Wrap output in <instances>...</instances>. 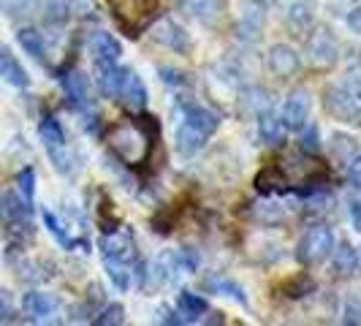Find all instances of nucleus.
Here are the masks:
<instances>
[{
    "mask_svg": "<svg viewBox=\"0 0 361 326\" xmlns=\"http://www.w3.org/2000/svg\"><path fill=\"white\" fill-rule=\"evenodd\" d=\"M90 54L95 60H106V63H117L120 60V54H123V47H120V41L117 38H111L109 33H95L90 38Z\"/></svg>",
    "mask_w": 361,
    "mask_h": 326,
    "instance_id": "obj_16",
    "label": "nucleus"
},
{
    "mask_svg": "<svg viewBox=\"0 0 361 326\" xmlns=\"http://www.w3.org/2000/svg\"><path fill=\"white\" fill-rule=\"evenodd\" d=\"M14 321V299L6 289H0V324Z\"/></svg>",
    "mask_w": 361,
    "mask_h": 326,
    "instance_id": "obj_36",
    "label": "nucleus"
},
{
    "mask_svg": "<svg viewBox=\"0 0 361 326\" xmlns=\"http://www.w3.org/2000/svg\"><path fill=\"white\" fill-rule=\"evenodd\" d=\"M280 171L286 174L288 182H310L315 174H324L321 163L312 158H302V155H290L288 161L280 166Z\"/></svg>",
    "mask_w": 361,
    "mask_h": 326,
    "instance_id": "obj_11",
    "label": "nucleus"
},
{
    "mask_svg": "<svg viewBox=\"0 0 361 326\" xmlns=\"http://www.w3.org/2000/svg\"><path fill=\"white\" fill-rule=\"evenodd\" d=\"M204 133L201 131H196L193 126H188V123H182L180 128H177V150H180V155H193V152H199L201 147H204Z\"/></svg>",
    "mask_w": 361,
    "mask_h": 326,
    "instance_id": "obj_21",
    "label": "nucleus"
},
{
    "mask_svg": "<svg viewBox=\"0 0 361 326\" xmlns=\"http://www.w3.org/2000/svg\"><path fill=\"white\" fill-rule=\"evenodd\" d=\"M331 250H334V236H331V231L326 226H312V229H307V234L302 236V242L296 248V258L310 267V264L326 261L331 255Z\"/></svg>",
    "mask_w": 361,
    "mask_h": 326,
    "instance_id": "obj_4",
    "label": "nucleus"
},
{
    "mask_svg": "<svg viewBox=\"0 0 361 326\" xmlns=\"http://www.w3.org/2000/svg\"><path fill=\"white\" fill-rule=\"evenodd\" d=\"M106 272H109V277H111V283H114L120 291L130 289V272H128V264L114 261V258H106Z\"/></svg>",
    "mask_w": 361,
    "mask_h": 326,
    "instance_id": "obj_28",
    "label": "nucleus"
},
{
    "mask_svg": "<svg viewBox=\"0 0 361 326\" xmlns=\"http://www.w3.org/2000/svg\"><path fill=\"white\" fill-rule=\"evenodd\" d=\"M305 136H302V150L305 152H315L321 147V133H318V126H305Z\"/></svg>",
    "mask_w": 361,
    "mask_h": 326,
    "instance_id": "obj_35",
    "label": "nucleus"
},
{
    "mask_svg": "<svg viewBox=\"0 0 361 326\" xmlns=\"http://www.w3.org/2000/svg\"><path fill=\"white\" fill-rule=\"evenodd\" d=\"M155 41L163 44V47H169V49H177V52H185V47H188V36L182 33L180 25H174L171 19H163L161 25L155 28Z\"/></svg>",
    "mask_w": 361,
    "mask_h": 326,
    "instance_id": "obj_17",
    "label": "nucleus"
},
{
    "mask_svg": "<svg viewBox=\"0 0 361 326\" xmlns=\"http://www.w3.org/2000/svg\"><path fill=\"white\" fill-rule=\"evenodd\" d=\"M17 188H19V193H22V199L27 201V204H33V191H36V174H33V169L19 171Z\"/></svg>",
    "mask_w": 361,
    "mask_h": 326,
    "instance_id": "obj_33",
    "label": "nucleus"
},
{
    "mask_svg": "<svg viewBox=\"0 0 361 326\" xmlns=\"http://www.w3.org/2000/svg\"><path fill=\"white\" fill-rule=\"evenodd\" d=\"M286 174L280 171V166H267L258 177H255V188L261 191V193H274V191H286Z\"/></svg>",
    "mask_w": 361,
    "mask_h": 326,
    "instance_id": "obj_22",
    "label": "nucleus"
},
{
    "mask_svg": "<svg viewBox=\"0 0 361 326\" xmlns=\"http://www.w3.org/2000/svg\"><path fill=\"white\" fill-rule=\"evenodd\" d=\"M155 133H158V126L152 123V117H145V123L123 120V123H114L106 131V145L111 147V152L123 163L139 166V163L147 161Z\"/></svg>",
    "mask_w": 361,
    "mask_h": 326,
    "instance_id": "obj_1",
    "label": "nucleus"
},
{
    "mask_svg": "<svg viewBox=\"0 0 361 326\" xmlns=\"http://www.w3.org/2000/svg\"><path fill=\"white\" fill-rule=\"evenodd\" d=\"M120 101L126 104L130 111H142L147 107V90L145 85H142V79L136 76L133 71H126L123 76V85H120Z\"/></svg>",
    "mask_w": 361,
    "mask_h": 326,
    "instance_id": "obj_12",
    "label": "nucleus"
},
{
    "mask_svg": "<svg viewBox=\"0 0 361 326\" xmlns=\"http://www.w3.org/2000/svg\"><path fill=\"white\" fill-rule=\"evenodd\" d=\"M38 131H41V142H44V147H47V152H49V158H52L54 169L66 174V171L71 169V155H68V150H66V139H63V131H60V126H57V120L47 117Z\"/></svg>",
    "mask_w": 361,
    "mask_h": 326,
    "instance_id": "obj_5",
    "label": "nucleus"
},
{
    "mask_svg": "<svg viewBox=\"0 0 361 326\" xmlns=\"http://www.w3.org/2000/svg\"><path fill=\"white\" fill-rule=\"evenodd\" d=\"M348 180L353 188H361V155H356L353 161L348 163Z\"/></svg>",
    "mask_w": 361,
    "mask_h": 326,
    "instance_id": "obj_37",
    "label": "nucleus"
},
{
    "mask_svg": "<svg viewBox=\"0 0 361 326\" xmlns=\"http://www.w3.org/2000/svg\"><path fill=\"white\" fill-rule=\"evenodd\" d=\"M185 123H188V126H193L196 131H201L204 136L215 133L217 126H220V120H217L215 111H209V109H204V107H188L185 109Z\"/></svg>",
    "mask_w": 361,
    "mask_h": 326,
    "instance_id": "obj_19",
    "label": "nucleus"
},
{
    "mask_svg": "<svg viewBox=\"0 0 361 326\" xmlns=\"http://www.w3.org/2000/svg\"><path fill=\"white\" fill-rule=\"evenodd\" d=\"M63 87H66L68 98L73 101V107H90V85H87V76L82 71H71L68 76H63Z\"/></svg>",
    "mask_w": 361,
    "mask_h": 326,
    "instance_id": "obj_15",
    "label": "nucleus"
},
{
    "mask_svg": "<svg viewBox=\"0 0 361 326\" xmlns=\"http://www.w3.org/2000/svg\"><path fill=\"white\" fill-rule=\"evenodd\" d=\"M180 8H182V14H188L190 19L215 25L217 19L223 17L226 3H223V0H180Z\"/></svg>",
    "mask_w": 361,
    "mask_h": 326,
    "instance_id": "obj_10",
    "label": "nucleus"
},
{
    "mask_svg": "<svg viewBox=\"0 0 361 326\" xmlns=\"http://www.w3.org/2000/svg\"><path fill=\"white\" fill-rule=\"evenodd\" d=\"M0 71L6 73V79H8L11 85H17V87H27V82H30L25 68H22L17 60L8 54V49H3V47H0Z\"/></svg>",
    "mask_w": 361,
    "mask_h": 326,
    "instance_id": "obj_24",
    "label": "nucleus"
},
{
    "mask_svg": "<svg viewBox=\"0 0 361 326\" xmlns=\"http://www.w3.org/2000/svg\"><path fill=\"white\" fill-rule=\"evenodd\" d=\"M19 44H22V49L30 54L33 60H47V44H44V36L33 30V28H25V30H19Z\"/></svg>",
    "mask_w": 361,
    "mask_h": 326,
    "instance_id": "obj_23",
    "label": "nucleus"
},
{
    "mask_svg": "<svg viewBox=\"0 0 361 326\" xmlns=\"http://www.w3.org/2000/svg\"><path fill=\"white\" fill-rule=\"evenodd\" d=\"M180 310L190 318V321H196V315H201V313H207V302L201 299V296H196V294H180Z\"/></svg>",
    "mask_w": 361,
    "mask_h": 326,
    "instance_id": "obj_29",
    "label": "nucleus"
},
{
    "mask_svg": "<svg viewBox=\"0 0 361 326\" xmlns=\"http://www.w3.org/2000/svg\"><path fill=\"white\" fill-rule=\"evenodd\" d=\"M161 73H163V82H169V85H182L185 82L174 68H161Z\"/></svg>",
    "mask_w": 361,
    "mask_h": 326,
    "instance_id": "obj_41",
    "label": "nucleus"
},
{
    "mask_svg": "<svg viewBox=\"0 0 361 326\" xmlns=\"http://www.w3.org/2000/svg\"><path fill=\"white\" fill-rule=\"evenodd\" d=\"M253 215L264 223H277V220H283V210L277 204H255Z\"/></svg>",
    "mask_w": 361,
    "mask_h": 326,
    "instance_id": "obj_34",
    "label": "nucleus"
},
{
    "mask_svg": "<svg viewBox=\"0 0 361 326\" xmlns=\"http://www.w3.org/2000/svg\"><path fill=\"white\" fill-rule=\"evenodd\" d=\"M22 308H25V315H27L30 321H44L47 315H52L54 310H57V299H54L52 294L30 291V294H25Z\"/></svg>",
    "mask_w": 361,
    "mask_h": 326,
    "instance_id": "obj_13",
    "label": "nucleus"
},
{
    "mask_svg": "<svg viewBox=\"0 0 361 326\" xmlns=\"http://www.w3.org/2000/svg\"><path fill=\"white\" fill-rule=\"evenodd\" d=\"M204 286L212 291H220V294H226V296H234L239 305H247V296H245V291L236 286L234 280H226V277H207L204 280Z\"/></svg>",
    "mask_w": 361,
    "mask_h": 326,
    "instance_id": "obj_27",
    "label": "nucleus"
},
{
    "mask_svg": "<svg viewBox=\"0 0 361 326\" xmlns=\"http://www.w3.org/2000/svg\"><path fill=\"white\" fill-rule=\"evenodd\" d=\"M348 25H350L353 33H361V8H353V11L348 14Z\"/></svg>",
    "mask_w": 361,
    "mask_h": 326,
    "instance_id": "obj_40",
    "label": "nucleus"
},
{
    "mask_svg": "<svg viewBox=\"0 0 361 326\" xmlns=\"http://www.w3.org/2000/svg\"><path fill=\"white\" fill-rule=\"evenodd\" d=\"M345 324H361V308L356 302H350L348 308H345Z\"/></svg>",
    "mask_w": 361,
    "mask_h": 326,
    "instance_id": "obj_38",
    "label": "nucleus"
},
{
    "mask_svg": "<svg viewBox=\"0 0 361 326\" xmlns=\"http://www.w3.org/2000/svg\"><path fill=\"white\" fill-rule=\"evenodd\" d=\"M267 68H269L274 76H280V79L293 76V73L299 71V54H296V49L286 47V44H277V47H271L269 54H267Z\"/></svg>",
    "mask_w": 361,
    "mask_h": 326,
    "instance_id": "obj_9",
    "label": "nucleus"
},
{
    "mask_svg": "<svg viewBox=\"0 0 361 326\" xmlns=\"http://www.w3.org/2000/svg\"><path fill=\"white\" fill-rule=\"evenodd\" d=\"M101 250H104V258H114L123 264L136 261V242L130 231H106V236L101 239Z\"/></svg>",
    "mask_w": 361,
    "mask_h": 326,
    "instance_id": "obj_7",
    "label": "nucleus"
},
{
    "mask_svg": "<svg viewBox=\"0 0 361 326\" xmlns=\"http://www.w3.org/2000/svg\"><path fill=\"white\" fill-rule=\"evenodd\" d=\"M331 253H334V270L337 272H343V274L356 272V267H359V253H356V248H353V245L340 242V248H334Z\"/></svg>",
    "mask_w": 361,
    "mask_h": 326,
    "instance_id": "obj_25",
    "label": "nucleus"
},
{
    "mask_svg": "<svg viewBox=\"0 0 361 326\" xmlns=\"http://www.w3.org/2000/svg\"><path fill=\"white\" fill-rule=\"evenodd\" d=\"M331 155H334V161L340 163H350L356 155H359V145L350 139V136H334L331 139Z\"/></svg>",
    "mask_w": 361,
    "mask_h": 326,
    "instance_id": "obj_26",
    "label": "nucleus"
},
{
    "mask_svg": "<svg viewBox=\"0 0 361 326\" xmlns=\"http://www.w3.org/2000/svg\"><path fill=\"white\" fill-rule=\"evenodd\" d=\"M106 3L114 19L130 36H136L158 11V0H106Z\"/></svg>",
    "mask_w": 361,
    "mask_h": 326,
    "instance_id": "obj_3",
    "label": "nucleus"
},
{
    "mask_svg": "<svg viewBox=\"0 0 361 326\" xmlns=\"http://www.w3.org/2000/svg\"><path fill=\"white\" fill-rule=\"evenodd\" d=\"M0 76H3V71H0Z\"/></svg>",
    "mask_w": 361,
    "mask_h": 326,
    "instance_id": "obj_43",
    "label": "nucleus"
},
{
    "mask_svg": "<svg viewBox=\"0 0 361 326\" xmlns=\"http://www.w3.org/2000/svg\"><path fill=\"white\" fill-rule=\"evenodd\" d=\"M95 76H98V87L104 95L114 98L120 92V85H123V76L126 71H120L114 63H106V60H95Z\"/></svg>",
    "mask_w": 361,
    "mask_h": 326,
    "instance_id": "obj_14",
    "label": "nucleus"
},
{
    "mask_svg": "<svg viewBox=\"0 0 361 326\" xmlns=\"http://www.w3.org/2000/svg\"><path fill=\"white\" fill-rule=\"evenodd\" d=\"M290 25H296V28H305V25H310L312 22V6H310L307 0H302V3H293L290 6Z\"/></svg>",
    "mask_w": 361,
    "mask_h": 326,
    "instance_id": "obj_31",
    "label": "nucleus"
},
{
    "mask_svg": "<svg viewBox=\"0 0 361 326\" xmlns=\"http://www.w3.org/2000/svg\"><path fill=\"white\" fill-rule=\"evenodd\" d=\"M44 223H47V229L52 231V236L63 245V248H73L71 236L66 234V226H63V220H60V217H54L52 212H44Z\"/></svg>",
    "mask_w": 361,
    "mask_h": 326,
    "instance_id": "obj_30",
    "label": "nucleus"
},
{
    "mask_svg": "<svg viewBox=\"0 0 361 326\" xmlns=\"http://www.w3.org/2000/svg\"><path fill=\"white\" fill-rule=\"evenodd\" d=\"M326 109L345 123H361V73L331 85L326 90Z\"/></svg>",
    "mask_w": 361,
    "mask_h": 326,
    "instance_id": "obj_2",
    "label": "nucleus"
},
{
    "mask_svg": "<svg viewBox=\"0 0 361 326\" xmlns=\"http://www.w3.org/2000/svg\"><path fill=\"white\" fill-rule=\"evenodd\" d=\"M350 220H353L356 231H361V201H350Z\"/></svg>",
    "mask_w": 361,
    "mask_h": 326,
    "instance_id": "obj_42",
    "label": "nucleus"
},
{
    "mask_svg": "<svg viewBox=\"0 0 361 326\" xmlns=\"http://www.w3.org/2000/svg\"><path fill=\"white\" fill-rule=\"evenodd\" d=\"M258 133H261V139H264L267 145H280V142H283V133H286L283 117H277L274 111L264 109V111H261V120H258Z\"/></svg>",
    "mask_w": 361,
    "mask_h": 326,
    "instance_id": "obj_18",
    "label": "nucleus"
},
{
    "mask_svg": "<svg viewBox=\"0 0 361 326\" xmlns=\"http://www.w3.org/2000/svg\"><path fill=\"white\" fill-rule=\"evenodd\" d=\"M161 321H163V324H174V326L190 324V318H188V315H180V313H163Z\"/></svg>",
    "mask_w": 361,
    "mask_h": 326,
    "instance_id": "obj_39",
    "label": "nucleus"
},
{
    "mask_svg": "<svg viewBox=\"0 0 361 326\" xmlns=\"http://www.w3.org/2000/svg\"><path fill=\"white\" fill-rule=\"evenodd\" d=\"M126 321V308L123 305H109V308L101 310V315L95 318V324L101 326H117Z\"/></svg>",
    "mask_w": 361,
    "mask_h": 326,
    "instance_id": "obj_32",
    "label": "nucleus"
},
{
    "mask_svg": "<svg viewBox=\"0 0 361 326\" xmlns=\"http://www.w3.org/2000/svg\"><path fill=\"white\" fill-rule=\"evenodd\" d=\"M337 54H340V47H337V41L334 36L321 28V30H315L307 41V57L312 66H318V68H329V66H334L337 63Z\"/></svg>",
    "mask_w": 361,
    "mask_h": 326,
    "instance_id": "obj_6",
    "label": "nucleus"
},
{
    "mask_svg": "<svg viewBox=\"0 0 361 326\" xmlns=\"http://www.w3.org/2000/svg\"><path fill=\"white\" fill-rule=\"evenodd\" d=\"M310 107H312V98H310L307 90H293L283 107V123L290 131H302L307 126V117H310Z\"/></svg>",
    "mask_w": 361,
    "mask_h": 326,
    "instance_id": "obj_8",
    "label": "nucleus"
},
{
    "mask_svg": "<svg viewBox=\"0 0 361 326\" xmlns=\"http://www.w3.org/2000/svg\"><path fill=\"white\" fill-rule=\"evenodd\" d=\"M30 212V204L25 199H19L14 191H6L0 196V215L6 217L8 223H22Z\"/></svg>",
    "mask_w": 361,
    "mask_h": 326,
    "instance_id": "obj_20",
    "label": "nucleus"
}]
</instances>
